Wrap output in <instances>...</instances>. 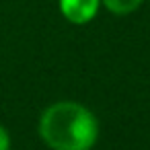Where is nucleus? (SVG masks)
I'll return each instance as SVG.
<instances>
[{
    "mask_svg": "<svg viewBox=\"0 0 150 150\" xmlns=\"http://www.w3.org/2000/svg\"><path fill=\"white\" fill-rule=\"evenodd\" d=\"M58 4L66 21L72 25H86L97 17L101 0H58Z\"/></svg>",
    "mask_w": 150,
    "mask_h": 150,
    "instance_id": "f03ea898",
    "label": "nucleus"
},
{
    "mask_svg": "<svg viewBox=\"0 0 150 150\" xmlns=\"http://www.w3.org/2000/svg\"><path fill=\"white\" fill-rule=\"evenodd\" d=\"M0 150H11V134L4 125H0Z\"/></svg>",
    "mask_w": 150,
    "mask_h": 150,
    "instance_id": "20e7f679",
    "label": "nucleus"
},
{
    "mask_svg": "<svg viewBox=\"0 0 150 150\" xmlns=\"http://www.w3.org/2000/svg\"><path fill=\"white\" fill-rule=\"evenodd\" d=\"M144 0H101V4L113 15H129L140 8Z\"/></svg>",
    "mask_w": 150,
    "mask_h": 150,
    "instance_id": "7ed1b4c3",
    "label": "nucleus"
},
{
    "mask_svg": "<svg viewBox=\"0 0 150 150\" xmlns=\"http://www.w3.org/2000/svg\"><path fill=\"white\" fill-rule=\"evenodd\" d=\"M39 136L52 150H91L99 140V121L76 101H58L39 117Z\"/></svg>",
    "mask_w": 150,
    "mask_h": 150,
    "instance_id": "f257e3e1",
    "label": "nucleus"
}]
</instances>
